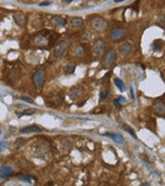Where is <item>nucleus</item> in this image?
<instances>
[{
	"instance_id": "nucleus-1",
	"label": "nucleus",
	"mask_w": 165,
	"mask_h": 186,
	"mask_svg": "<svg viewBox=\"0 0 165 186\" xmlns=\"http://www.w3.org/2000/svg\"><path fill=\"white\" fill-rule=\"evenodd\" d=\"M107 21L101 17H93L89 19V26L97 32H103L107 28Z\"/></svg>"
},
{
	"instance_id": "nucleus-2",
	"label": "nucleus",
	"mask_w": 165,
	"mask_h": 186,
	"mask_svg": "<svg viewBox=\"0 0 165 186\" xmlns=\"http://www.w3.org/2000/svg\"><path fill=\"white\" fill-rule=\"evenodd\" d=\"M117 59V51L114 48H110V49L107 51V53L103 56L102 61H101V66L103 67H109L110 65L114 64V62Z\"/></svg>"
},
{
	"instance_id": "nucleus-3",
	"label": "nucleus",
	"mask_w": 165,
	"mask_h": 186,
	"mask_svg": "<svg viewBox=\"0 0 165 186\" xmlns=\"http://www.w3.org/2000/svg\"><path fill=\"white\" fill-rule=\"evenodd\" d=\"M126 36H127V30L124 28H116L109 34L110 40H112L113 42H116V44L122 42Z\"/></svg>"
},
{
	"instance_id": "nucleus-4",
	"label": "nucleus",
	"mask_w": 165,
	"mask_h": 186,
	"mask_svg": "<svg viewBox=\"0 0 165 186\" xmlns=\"http://www.w3.org/2000/svg\"><path fill=\"white\" fill-rule=\"evenodd\" d=\"M69 46H70L69 40H62L61 42H59L55 46V49H54V56L56 58H61L65 54V52L68 50Z\"/></svg>"
},
{
	"instance_id": "nucleus-5",
	"label": "nucleus",
	"mask_w": 165,
	"mask_h": 186,
	"mask_svg": "<svg viewBox=\"0 0 165 186\" xmlns=\"http://www.w3.org/2000/svg\"><path fill=\"white\" fill-rule=\"evenodd\" d=\"M45 71L43 68H40L34 73L32 80H33V84L36 88H41L43 86V82H45Z\"/></svg>"
},
{
	"instance_id": "nucleus-6",
	"label": "nucleus",
	"mask_w": 165,
	"mask_h": 186,
	"mask_svg": "<svg viewBox=\"0 0 165 186\" xmlns=\"http://www.w3.org/2000/svg\"><path fill=\"white\" fill-rule=\"evenodd\" d=\"M50 44L49 38L43 34H37L33 38V44L38 48H45Z\"/></svg>"
},
{
	"instance_id": "nucleus-7",
	"label": "nucleus",
	"mask_w": 165,
	"mask_h": 186,
	"mask_svg": "<svg viewBox=\"0 0 165 186\" xmlns=\"http://www.w3.org/2000/svg\"><path fill=\"white\" fill-rule=\"evenodd\" d=\"M92 50H93L94 54H96V55H102L105 52V42L102 39H97L93 44Z\"/></svg>"
},
{
	"instance_id": "nucleus-8",
	"label": "nucleus",
	"mask_w": 165,
	"mask_h": 186,
	"mask_svg": "<svg viewBox=\"0 0 165 186\" xmlns=\"http://www.w3.org/2000/svg\"><path fill=\"white\" fill-rule=\"evenodd\" d=\"M132 50H133V46H132V44H129V42H124V44H122L119 46V52H120L121 55L124 56V57L130 55Z\"/></svg>"
},
{
	"instance_id": "nucleus-9",
	"label": "nucleus",
	"mask_w": 165,
	"mask_h": 186,
	"mask_svg": "<svg viewBox=\"0 0 165 186\" xmlns=\"http://www.w3.org/2000/svg\"><path fill=\"white\" fill-rule=\"evenodd\" d=\"M84 92V88L80 86H76V87H72L70 89V92H69V97L71 98L72 100H74L76 98L80 97V95L82 94Z\"/></svg>"
},
{
	"instance_id": "nucleus-10",
	"label": "nucleus",
	"mask_w": 165,
	"mask_h": 186,
	"mask_svg": "<svg viewBox=\"0 0 165 186\" xmlns=\"http://www.w3.org/2000/svg\"><path fill=\"white\" fill-rule=\"evenodd\" d=\"M43 129L38 127L37 125H29V126H25L23 128L20 129L21 133H25V135H28V133H34V132H40Z\"/></svg>"
},
{
	"instance_id": "nucleus-11",
	"label": "nucleus",
	"mask_w": 165,
	"mask_h": 186,
	"mask_svg": "<svg viewBox=\"0 0 165 186\" xmlns=\"http://www.w3.org/2000/svg\"><path fill=\"white\" fill-rule=\"evenodd\" d=\"M153 108H154V111L157 114H159V115H165V102L161 101V100L155 101Z\"/></svg>"
},
{
	"instance_id": "nucleus-12",
	"label": "nucleus",
	"mask_w": 165,
	"mask_h": 186,
	"mask_svg": "<svg viewBox=\"0 0 165 186\" xmlns=\"http://www.w3.org/2000/svg\"><path fill=\"white\" fill-rule=\"evenodd\" d=\"M68 23H69L71 28H80L84 25V20L80 17H74V18L69 19Z\"/></svg>"
},
{
	"instance_id": "nucleus-13",
	"label": "nucleus",
	"mask_w": 165,
	"mask_h": 186,
	"mask_svg": "<svg viewBox=\"0 0 165 186\" xmlns=\"http://www.w3.org/2000/svg\"><path fill=\"white\" fill-rule=\"evenodd\" d=\"M13 20L20 27H23L26 23V17L23 13H17L13 15Z\"/></svg>"
},
{
	"instance_id": "nucleus-14",
	"label": "nucleus",
	"mask_w": 165,
	"mask_h": 186,
	"mask_svg": "<svg viewBox=\"0 0 165 186\" xmlns=\"http://www.w3.org/2000/svg\"><path fill=\"white\" fill-rule=\"evenodd\" d=\"M104 135H106V137H110V139L114 140L115 142L120 143V144L125 143V139H124V137H123L121 135H119V133H117V132H105Z\"/></svg>"
},
{
	"instance_id": "nucleus-15",
	"label": "nucleus",
	"mask_w": 165,
	"mask_h": 186,
	"mask_svg": "<svg viewBox=\"0 0 165 186\" xmlns=\"http://www.w3.org/2000/svg\"><path fill=\"white\" fill-rule=\"evenodd\" d=\"M51 23L54 26H64L66 24V21L60 16H53L51 18Z\"/></svg>"
},
{
	"instance_id": "nucleus-16",
	"label": "nucleus",
	"mask_w": 165,
	"mask_h": 186,
	"mask_svg": "<svg viewBox=\"0 0 165 186\" xmlns=\"http://www.w3.org/2000/svg\"><path fill=\"white\" fill-rule=\"evenodd\" d=\"M13 174V170L8 166H3L0 168V177H7Z\"/></svg>"
},
{
	"instance_id": "nucleus-17",
	"label": "nucleus",
	"mask_w": 165,
	"mask_h": 186,
	"mask_svg": "<svg viewBox=\"0 0 165 186\" xmlns=\"http://www.w3.org/2000/svg\"><path fill=\"white\" fill-rule=\"evenodd\" d=\"M85 46H82V44H76L73 48V51H72V54L74 56H78V57H82V56L85 55Z\"/></svg>"
},
{
	"instance_id": "nucleus-18",
	"label": "nucleus",
	"mask_w": 165,
	"mask_h": 186,
	"mask_svg": "<svg viewBox=\"0 0 165 186\" xmlns=\"http://www.w3.org/2000/svg\"><path fill=\"white\" fill-rule=\"evenodd\" d=\"M61 102H62V99H61L60 96H52L51 98H49V104L52 106H54V108H56V106H60Z\"/></svg>"
},
{
	"instance_id": "nucleus-19",
	"label": "nucleus",
	"mask_w": 165,
	"mask_h": 186,
	"mask_svg": "<svg viewBox=\"0 0 165 186\" xmlns=\"http://www.w3.org/2000/svg\"><path fill=\"white\" fill-rule=\"evenodd\" d=\"M8 78H9V80L13 81V82H16V81L19 80V78H20V70L17 68L15 69H11L10 73H9L8 75Z\"/></svg>"
},
{
	"instance_id": "nucleus-20",
	"label": "nucleus",
	"mask_w": 165,
	"mask_h": 186,
	"mask_svg": "<svg viewBox=\"0 0 165 186\" xmlns=\"http://www.w3.org/2000/svg\"><path fill=\"white\" fill-rule=\"evenodd\" d=\"M114 83L115 85H116L117 87L119 88V90L122 91V92H124V91L126 90V86L125 84H124V82H123L121 79H119V78H115L114 79Z\"/></svg>"
},
{
	"instance_id": "nucleus-21",
	"label": "nucleus",
	"mask_w": 165,
	"mask_h": 186,
	"mask_svg": "<svg viewBox=\"0 0 165 186\" xmlns=\"http://www.w3.org/2000/svg\"><path fill=\"white\" fill-rule=\"evenodd\" d=\"M162 46H163V42L161 39L155 40L154 44H153V49H154V51H159Z\"/></svg>"
},
{
	"instance_id": "nucleus-22",
	"label": "nucleus",
	"mask_w": 165,
	"mask_h": 186,
	"mask_svg": "<svg viewBox=\"0 0 165 186\" xmlns=\"http://www.w3.org/2000/svg\"><path fill=\"white\" fill-rule=\"evenodd\" d=\"M123 129H124V130H126L127 131L128 133H129V135H131L132 137H136V135H135V131L133 130V129L131 128V127L130 126H128L127 124H124V125H123Z\"/></svg>"
},
{
	"instance_id": "nucleus-23",
	"label": "nucleus",
	"mask_w": 165,
	"mask_h": 186,
	"mask_svg": "<svg viewBox=\"0 0 165 186\" xmlns=\"http://www.w3.org/2000/svg\"><path fill=\"white\" fill-rule=\"evenodd\" d=\"M64 70H65V73H68V75L73 73L74 70H76V65H67V66H65Z\"/></svg>"
},
{
	"instance_id": "nucleus-24",
	"label": "nucleus",
	"mask_w": 165,
	"mask_h": 186,
	"mask_svg": "<svg viewBox=\"0 0 165 186\" xmlns=\"http://www.w3.org/2000/svg\"><path fill=\"white\" fill-rule=\"evenodd\" d=\"M114 102L116 106H121V104H126V98L123 97V96H120V97H118L117 99H115Z\"/></svg>"
},
{
	"instance_id": "nucleus-25",
	"label": "nucleus",
	"mask_w": 165,
	"mask_h": 186,
	"mask_svg": "<svg viewBox=\"0 0 165 186\" xmlns=\"http://www.w3.org/2000/svg\"><path fill=\"white\" fill-rule=\"evenodd\" d=\"M34 113H35V110H34V108H26V110H24V111L22 112L21 115L31 116V115H33Z\"/></svg>"
},
{
	"instance_id": "nucleus-26",
	"label": "nucleus",
	"mask_w": 165,
	"mask_h": 186,
	"mask_svg": "<svg viewBox=\"0 0 165 186\" xmlns=\"http://www.w3.org/2000/svg\"><path fill=\"white\" fill-rule=\"evenodd\" d=\"M20 178L22 180H25V181H31V180L34 179L33 177H31V176H28V175H22V176H20Z\"/></svg>"
},
{
	"instance_id": "nucleus-27",
	"label": "nucleus",
	"mask_w": 165,
	"mask_h": 186,
	"mask_svg": "<svg viewBox=\"0 0 165 186\" xmlns=\"http://www.w3.org/2000/svg\"><path fill=\"white\" fill-rule=\"evenodd\" d=\"M107 96H108V91H102V92L100 93V97L102 98V99L106 98Z\"/></svg>"
},
{
	"instance_id": "nucleus-28",
	"label": "nucleus",
	"mask_w": 165,
	"mask_h": 186,
	"mask_svg": "<svg viewBox=\"0 0 165 186\" xmlns=\"http://www.w3.org/2000/svg\"><path fill=\"white\" fill-rule=\"evenodd\" d=\"M21 99L24 100V101H26V102H29V104H33V100H31L29 97H26V96H22Z\"/></svg>"
},
{
	"instance_id": "nucleus-29",
	"label": "nucleus",
	"mask_w": 165,
	"mask_h": 186,
	"mask_svg": "<svg viewBox=\"0 0 165 186\" xmlns=\"http://www.w3.org/2000/svg\"><path fill=\"white\" fill-rule=\"evenodd\" d=\"M130 91H131V97H132V99H135V97H134V91H133V88H130Z\"/></svg>"
},
{
	"instance_id": "nucleus-30",
	"label": "nucleus",
	"mask_w": 165,
	"mask_h": 186,
	"mask_svg": "<svg viewBox=\"0 0 165 186\" xmlns=\"http://www.w3.org/2000/svg\"><path fill=\"white\" fill-rule=\"evenodd\" d=\"M73 0H62V2L63 3H70V2H72Z\"/></svg>"
},
{
	"instance_id": "nucleus-31",
	"label": "nucleus",
	"mask_w": 165,
	"mask_h": 186,
	"mask_svg": "<svg viewBox=\"0 0 165 186\" xmlns=\"http://www.w3.org/2000/svg\"><path fill=\"white\" fill-rule=\"evenodd\" d=\"M51 4V2L50 1H48V2H43V3H40V5H50Z\"/></svg>"
},
{
	"instance_id": "nucleus-32",
	"label": "nucleus",
	"mask_w": 165,
	"mask_h": 186,
	"mask_svg": "<svg viewBox=\"0 0 165 186\" xmlns=\"http://www.w3.org/2000/svg\"><path fill=\"white\" fill-rule=\"evenodd\" d=\"M123 0H115V2H122Z\"/></svg>"
},
{
	"instance_id": "nucleus-33",
	"label": "nucleus",
	"mask_w": 165,
	"mask_h": 186,
	"mask_svg": "<svg viewBox=\"0 0 165 186\" xmlns=\"http://www.w3.org/2000/svg\"><path fill=\"white\" fill-rule=\"evenodd\" d=\"M1 146H2V144L0 145V152H1Z\"/></svg>"
},
{
	"instance_id": "nucleus-34",
	"label": "nucleus",
	"mask_w": 165,
	"mask_h": 186,
	"mask_svg": "<svg viewBox=\"0 0 165 186\" xmlns=\"http://www.w3.org/2000/svg\"><path fill=\"white\" fill-rule=\"evenodd\" d=\"M0 135H1V128H0Z\"/></svg>"
}]
</instances>
